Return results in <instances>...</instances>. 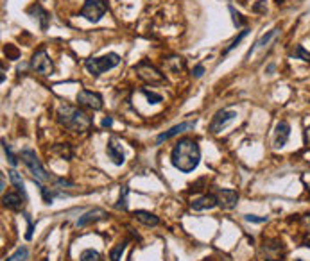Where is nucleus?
Instances as JSON below:
<instances>
[{
	"label": "nucleus",
	"mask_w": 310,
	"mask_h": 261,
	"mask_svg": "<svg viewBox=\"0 0 310 261\" xmlns=\"http://www.w3.org/2000/svg\"><path fill=\"white\" fill-rule=\"evenodd\" d=\"M199 160H201L199 145L192 138L179 140L171 152V163L174 165V168H178L179 172H185V174L196 170L197 165H199Z\"/></svg>",
	"instance_id": "1"
},
{
	"label": "nucleus",
	"mask_w": 310,
	"mask_h": 261,
	"mask_svg": "<svg viewBox=\"0 0 310 261\" xmlns=\"http://www.w3.org/2000/svg\"><path fill=\"white\" fill-rule=\"evenodd\" d=\"M58 122L72 133L84 135L91 127V116H88V113H84L79 108H74V106H59Z\"/></svg>",
	"instance_id": "2"
},
{
	"label": "nucleus",
	"mask_w": 310,
	"mask_h": 261,
	"mask_svg": "<svg viewBox=\"0 0 310 261\" xmlns=\"http://www.w3.org/2000/svg\"><path fill=\"white\" fill-rule=\"evenodd\" d=\"M118 63H121V56L111 52V54L101 56V58L86 59V61H84V66H86V70L91 73V75L99 77L101 73L108 72V70H111L113 66H117Z\"/></svg>",
	"instance_id": "3"
},
{
	"label": "nucleus",
	"mask_w": 310,
	"mask_h": 261,
	"mask_svg": "<svg viewBox=\"0 0 310 261\" xmlns=\"http://www.w3.org/2000/svg\"><path fill=\"white\" fill-rule=\"evenodd\" d=\"M22 160H23V163H26V167L31 170V174L34 175V181L43 182V181H49V179H51L47 172H45L41 161L38 160V156H36L34 150H29V149L22 150Z\"/></svg>",
	"instance_id": "4"
},
{
	"label": "nucleus",
	"mask_w": 310,
	"mask_h": 261,
	"mask_svg": "<svg viewBox=\"0 0 310 261\" xmlns=\"http://www.w3.org/2000/svg\"><path fill=\"white\" fill-rule=\"evenodd\" d=\"M108 11V2L106 0H86L81 9V16L88 20L91 23H97L102 16L106 15Z\"/></svg>",
	"instance_id": "5"
},
{
	"label": "nucleus",
	"mask_w": 310,
	"mask_h": 261,
	"mask_svg": "<svg viewBox=\"0 0 310 261\" xmlns=\"http://www.w3.org/2000/svg\"><path fill=\"white\" fill-rule=\"evenodd\" d=\"M135 72L138 73V77L146 83H151V84H160V83H165V75L156 68L153 66L149 61H140L138 65L135 66Z\"/></svg>",
	"instance_id": "6"
},
{
	"label": "nucleus",
	"mask_w": 310,
	"mask_h": 261,
	"mask_svg": "<svg viewBox=\"0 0 310 261\" xmlns=\"http://www.w3.org/2000/svg\"><path fill=\"white\" fill-rule=\"evenodd\" d=\"M31 68L34 70L40 75H51L52 70H54V65H52L51 58H49L47 50L45 48H40L33 54V59H31Z\"/></svg>",
	"instance_id": "7"
},
{
	"label": "nucleus",
	"mask_w": 310,
	"mask_h": 261,
	"mask_svg": "<svg viewBox=\"0 0 310 261\" xmlns=\"http://www.w3.org/2000/svg\"><path fill=\"white\" fill-rule=\"evenodd\" d=\"M77 104L83 106L86 109H91V111H99L102 109V97L95 91H90V90H81L77 93Z\"/></svg>",
	"instance_id": "8"
},
{
	"label": "nucleus",
	"mask_w": 310,
	"mask_h": 261,
	"mask_svg": "<svg viewBox=\"0 0 310 261\" xmlns=\"http://www.w3.org/2000/svg\"><path fill=\"white\" fill-rule=\"evenodd\" d=\"M235 118H237V113L231 111V109H223V111H219L216 116H213L212 123H210V130H212L213 135H217V133H221V130Z\"/></svg>",
	"instance_id": "9"
},
{
	"label": "nucleus",
	"mask_w": 310,
	"mask_h": 261,
	"mask_svg": "<svg viewBox=\"0 0 310 261\" xmlns=\"http://www.w3.org/2000/svg\"><path fill=\"white\" fill-rule=\"evenodd\" d=\"M216 199L217 206H221L223 210H231L237 204L239 193L235 190H219V192H216Z\"/></svg>",
	"instance_id": "10"
},
{
	"label": "nucleus",
	"mask_w": 310,
	"mask_h": 261,
	"mask_svg": "<svg viewBox=\"0 0 310 261\" xmlns=\"http://www.w3.org/2000/svg\"><path fill=\"white\" fill-rule=\"evenodd\" d=\"M27 13H29V15L33 16L34 20H38V23H40V29H41V31H47V29H49V23H51V16H49V13L45 11V9L41 8L40 4H33L29 9H27Z\"/></svg>",
	"instance_id": "11"
},
{
	"label": "nucleus",
	"mask_w": 310,
	"mask_h": 261,
	"mask_svg": "<svg viewBox=\"0 0 310 261\" xmlns=\"http://www.w3.org/2000/svg\"><path fill=\"white\" fill-rule=\"evenodd\" d=\"M194 125H196V122H183V123H179V125H174L172 129H169L167 133H161V135L156 138V143L160 145V143H163V142H167V140H171V138H174V136H178L179 133H185V130L192 129Z\"/></svg>",
	"instance_id": "12"
},
{
	"label": "nucleus",
	"mask_w": 310,
	"mask_h": 261,
	"mask_svg": "<svg viewBox=\"0 0 310 261\" xmlns=\"http://www.w3.org/2000/svg\"><path fill=\"white\" fill-rule=\"evenodd\" d=\"M2 202H4V206L8 207V210L20 211L23 204H26V199H23L18 192H9V193H4V197H2Z\"/></svg>",
	"instance_id": "13"
},
{
	"label": "nucleus",
	"mask_w": 310,
	"mask_h": 261,
	"mask_svg": "<svg viewBox=\"0 0 310 261\" xmlns=\"http://www.w3.org/2000/svg\"><path fill=\"white\" fill-rule=\"evenodd\" d=\"M106 152H108V158L113 161L115 165H122L124 163V152H122V147L117 143L115 138H110L108 142V147H106Z\"/></svg>",
	"instance_id": "14"
},
{
	"label": "nucleus",
	"mask_w": 310,
	"mask_h": 261,
	"mask_svg": "<svg viewBox=\"0 0 310 261\" xmlns=\"http://www.w3.org/2000/svg\"><path fill=\"white\" fill-rule=\"evenodd\" d=\"M106 217L108 215L104 210H91V211H88V213H84L83 217L77 220V225H79V227H86V225L95 224V222L102 220V218H106Z\"/></svg>",
	"instance_id": "15"
},
{
	"label": "nucleus",
	"mask_w": 310,
	"mask_h": 261,
	"mask_svg": "<svg viewBox=\"0 0 310 261\" xmlns=\"http://www.w3.org/2000/svg\"><path fill=\"white\" fill-rule=\"evenodd\" d=\"M217 206V199L216 193H208V195H203L199 199L192 200V210L194 211H203V210H212V207Z\"/></svg>",
	"instance_id": "16"
},
{
	"label": "nucleus",
	"mask_w": 310,
	"mask_h": 261,
	"mask_svg": "<svg viewBox=\"0 0 310 261\" xmlns=\"http://www.w3.org/2000/svg\"><path fill=\"white\" fill-rule=\"evenodd\" d=\"M291 136V125L287 122H278L276 125V138H274V147H283Z\"/></svg>",
	"instance_id": "17"
},
{
	"label": "nucleus",
	"mask_w": 310,
	"mask_h": 261,
	"mask_svg": "<svg viewBox=\"0 0 310 261\" xmlns=\"http://www.w3.org/2000/svg\"><path fill=\"white\" fill-rule=\"evenodd\" d=\"M133 217H135L136 220L140 222V224L147 225V227H156V225L160 224V218H158L154 213H151V211L136 210L135 213H133Z\"/></svg>",
	"instance_id": "18"
},
{
	"label": "nucleus",
	"mask_w": 310,
	"mask_h": 261,
	"mask_svg": "<svg viewBox=\"0 0 310 261\" xmlns=\"http://www.w3.org/2000/svg\"><path fill=\"white\" fill-rule=\"evenodd\" d=\"M165 68L171 70V72L178 73L185 68V59L183 58H178V56H172V58H167L165 59Z\"/></svg>",
	"instance_id": "19"
},
{
	"label": "nucleus",
	"mask_w": 310,
	"mask_h": 261,
	"mask_svg": "<svg viewBox=\"0 0 310 261\" xmlns=\"http://www.w3.org/2000/svg\"><path fill=\"white\" fill-rule=\"evenodd\" d=\"M276 34H278V29L269 31V33H267L266 36H262L258 41H256V43H255V47H251V48H249V52H248V54H246V58L249 59V58H251V54L256 50V48H262V47H266V45L269 43V40H271V38H273V36H276Z\"/></svg>",
	"instance_id": "20"
},
{
	"label": "nucleus",
	"mask_w": 310,
	"mask_h": 261,
	"mask_svg": "<svg viewBox=\"0 0 310 261\" xmlns=\"http://www.w3.org/2000/svg\"><path fill=\"white\" fill-rule=\"evenodd\" d=\"M9 177H11V182H13V186L16 188V192H18L20 195L27 200V193H26V188H23V181H22V177H20L18 172L11 170V172H9Z\"/></svg>",
	"instance_id": "21"
},
{
	"label": "nucleus",
	"mask_w": 310,
	"mask_h": 261,
	"mask_svg": "<svg viewBox=\"0 0 310 261\" xmlns=\"http://www.w3.org/2000/svg\"><path fill=\"white\" fill-rule=\"evenodd\" d=\"M52 152L54 154H59V156L63 158V160H70V158L74 156V152H72V149H70L66 143H59V145H56L54 149H52Z\"/></svg>",
	"instance_id": "22"
},
{
	"label": "nucleus",
	"mask_w": 310,
	"mask_h": 261,
	"mask_svg": "<svg viewBox=\"0 0 310 261\" xmlns=\"http://www.w3.org/2000/svg\"><path fill=\"white\" fill-rule=\"evenodd\" d=\"M126 245H128L126 242L115 245L113 249H111V252H110V259L111 261H121L122 259V254H124V250H126Z\"/></svg>",
	"instance_id": "23"
},
{
	"label": "nucleus",
	"mask_w": 310,
	"mask_h": 261,
	"mask_svg": "<svg viewBox=\"0 0 310 261\" xmlns=\"http://www.w3.org/2000/svg\"><path fill=\"white\" fill-rule=\"evenodd\" d=\"M248 34H249V29H244V31H241V34H239V36L235 38L233 41H231V45H228V48H226V50L223 52V58H224V56H228V54H230V52L233 50L235 47H239V43H241V41L244 40V38L248 36Z\"/></svg>",
	"instance_id": "24"
},
{
	"label": "nucleus",
	"mask_w": 310,
	"mask_h": 261,
	"mask_svg": "<svg viewBox=\"0 0 310 261\" xmlns=\"http://www.w3.org/2000/svg\"><path fill=\"white\" fill-rule=\"evenodd\" d=\"M81 261H102L101 259V254L93 249H86L81 252Z\"/></svg>",
	"instance_id": "25"
},
{
	"label": "nucleus",
	"mask_w": 310,
	"mask_h": 261,
	"mask_svg": "<svg viewBox=\"0 0 310 261\" xmlns=\"http://www.w3.org/2000/svg\"><path fill=\"white\" fill-rule=\"evenodd\" d=\"M292 58L294 59H301V61H310V52H306L301 45H296L294 52H292Z\"/></svg>",
	"instance_id": "26"
},
{
	"label": "nucleus",
	"mask_w": 310,
	"mask_h": 261,
	"mask_svg": "<svg viewBox=\"0 0 310 261\" xmlns=\"http://www.w3.org/2000/svg\"><path fill=\"white\" fill-rule=\"evenodd\" d=\"M27 256H29V252H27L26 247H20V249L16 250L15 254H11V256H9L6 261H26Z\"/></svg>",
	"instance_id": "27"
},
{
	"label": "nucleus",
	"mask_w": 310,
	"mask_h": 261,
	"mask_svg": "<svg viewBox=\"0 0 310 261\" xmlns=\"http://www.w3.org/2000/svg\"><path fill=\"white\" fill-rule=\"evenodd\" d=\"M2 149H4V154H6V158H8L9 165H11V167H16V165H18V160H16V156L13 154L11 147H9L6 142H2Z\"/></svg>",
	"instance_id": "28"
},
{
	"label": "nucleus",
	"mask_w": 310,
	"mask_h": 261,
	"mask_svg": "<svg viewBox=\"0 0 310 261\" xmlns=\"http://www.w3.org/2000/svg\"><path fill=\"white\" fill-rule=\"evenodd\" d=\"M128 193H129V188L128 186H124L122 188V193H121V199H118V204H117V210H128V202H126V199H128Z\"/></svg>",
	"instance_id": "29"
},
{
	"label": "nucleus",
	"mask_w": 310,
	"mask_h": 261,
	"mask_svg": "<svg viewBox=\"0 0 310 261\" xmlns=\"http://www.w3.org/2000/svg\"><path fill=\"white\" fill-rule=\"evenodd\" d=\"M142 93L146 95V97H147V100H149L151 104H158V102H161V100H163V97H161V95H158V93H154V91L142 90Z\"/></svg>",
	"instance_id": "30"
},
{
	"label": "nucleus",
	"mask_w": 310,
	"mask_h": 261,
	"mask_svg": "<svg viewBox=\"0 0 310 261\" xmlns=\"http://www.w3.org/2000/svg\"><path fill=\"white\" fill-rule=\"evenodd\" d=\"M230 13H231V15H233V23H235V25H237V27L244 25V20L241 18L242 15H241V13L235 11V8H231V6H230Z\"/></svg>",
	"instance_id": "31"
},
{
	"label": "nucleus",
	"mask_w": 310,
	"mask_h": 261,
	"mask_svg": "<svg viewBox=\"0 0 310 261\" xmlns=\"http://www.w3.org/2000/svg\"><path fill=\"white\" fill-rule=\"evenodd\" d=\"M246 220L255 222V224H262V222H266L267 218L266 217H255V215H246Z\"/></svg>",
	"instance_id": "32"
},
{
	"label": "nucleus",
	"mask_w": 310,
	"mask_h": 261,
	"mask_svg": "<svg viewBox=\"0 0 310 261\" xmlns=\"http://www.w3.org/2000/svg\"><path fill=\"white\" fill-rule=\"evenodd\" d=\"M26 220H27V224H29V229H27L26 238L31 240V238H33V229H34V225H33V222H31V217H29V215H26Z\"/></svg>",
	"instance_id": "33"
},
{
	"label": "nucleus",
	"mask_w": 310,
	"mask_h": 261,
	"mask_svg": "<svg viewBox=\"0 0 310 261\" xmlns=\"http://www.w3.org/2000/svg\"><path fill=\"white\" fill-rule=\"evenodd\" d=\"M204 73V66L203 65H196L194 66V70H192V75L194 77H201Z\"/></svg>",
	"instance_id": "34"
},
{
	"label": "nucleus",
	"mask_w": 310,
	"mask_h": 261,
	"mask_svg": "<svg viewBox=\"0 0 310 261\" xmlns=\"http://www.w3.org/2000/svg\"><path fill=\"white\" fill-rule=\"evenodd\" d=\"M113 125V118H111V116H106V118L102 120V127H104V129H106V127H111Z\"/></svg>",
	"instance_id": "35"
},
{
	"label": "nucleus",
	"mask_w": 310,
	"mask_h": 261,
	"mask_svg": "<svg viewBox=\"0 0 310 261\" xmlns=\"http://www.w3.org/2000/svg\"><path fill=\"white\" fill-rule=\"evenodd\" d=\"M305 143H306V145L310 147V125H308V127H306V129H305Z\"/></svg>",
	"instance_id": "36"
},
{
	"label": "nucleus",
	"mask_w": 310,
	"mask_h": 261,
	"mask_svg": "<svg viewBox=\"0 0 310 261\" xmlns=\"http://www.w3.org/2000/svg\"><path fill=\"white\" fill-rule=\"evenodd\" d=\"M305 247H310V240H308V242H305Z\"/></svg>",
	"instance_id": "37"
},
{
	"label": "nucleus",
	"mask_w": 310,
	"mask_h": 261,
	"mask_svg": "<svg viewBox=\"0 0 310 261\" xmlns=\"http://www.w3.org/2000/svg\"><path fill=\"white\" fill-rule=\"evenodd\" d=\"M306 220H308V222H310V215H308V218H306Z\"/></svg>",
	"instance_id": "38"
},
{
	"label": "nucleus",
	"mask_w": 310,
	"mask_h": 261,
	"mask_svg": "<svg viewBox=\"0 0 310 261\" xmlns=\"http://www.w3.org/2000/svg\"><path fill=\"white\" fill-rule=\"evenodd\" d=\"M296 261H303V259H296Z\"/></svg>",
	"instance_id": "39"
}]
</instances>
